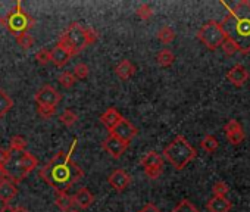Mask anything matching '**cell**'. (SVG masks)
I'll list each match as a JSON object with an SVG mask.
<instances>
[{
    "label": "cell",
    "mask_w": 250,
    "mask_h": 212,
    "mask_svg": "<svg viewBox=\"0 0 250 212\" xmlns=\"http://www.w3.org/2000/svg\"><path fill=\"white\" fill-rule=\"evenodd\" d=\"M17 206H12L11 203H5L2 208H0V212H15Z\"/></svg>",
    "instance_id": "ab89813d"
},
{
    "label": "cell",
    "mask_w": 250,
    "mask_h": 212,
    "mask_svg": "<svg viewBox=\"0 0 250 212\" xmlns=\"http://www.w3.org/2000/svg\"><path fill=\"white\" fill-rule=\"evenodd\" d=\"M102 148H103L112 158L119 159V158L124 155V152L127 150L128 145H127V143H124V142H121V140H118V139L113 137V136H109V137H106V139L103 140Z\"/></svg>",
    "instance_id": "8fae6325"
},
{
    "label": "cell",
    "mask_w": 250,
    "mask_h": 212,
    "mask_svg": "<svg viewBox=\"0 0 250 212\" xmlns=\"http://www.w3.org/2000/svg\"><path fill=\"white\" fill-rule=\"evenodd\" d=\"M77 145L78 140L74 139L68 152L59 150L40 171L42 180L56 191H66L84 177V171L72 161Z\"/></svg>",
    "instance_id": "6da1fadb"
},
{
    "label": "cell",
    "mask_w": 250,
    "mask_h": 212,
    "mask_svg": "<svg viewBox=\"0 0 250 212\" xmlns=\"http://www.w3.org/2000/svg\"><path fill=\"white\" fill-rule=\"evenodd\" d=\"M17 43L20 47H22L24 50H28L33 47L34 44V39L30 33H22V34H18L17 36Z\"/></svg>",
    "instance_id": "83f0119b"
},
{
    "label": "cell",
    "mask_w": 250,
    "mask_h": 212,
    "mask_svg": "<svg viewBox=\"0 0 250 212\" xmlns=\"http://www.w3.org/2000/svg\"><path fill=\"white\" fill-rule=\"evenodd\" d=\"M59 121H61L63 126H66V127H72V126L78 121V115H77L74 111L66 109V111H63V112L61 114Z\"/></svg>",
    "instance_id": "484cf974"
},
{
    "label": "cell",
    "mask_w": 250,
    "mask_h": 212,
    "mask_svg": "<svg viewBox=\"0 0 250 212\" xmlns=\"http://www.w3.org/2000/svg\"><path fill=\"white\" fill-rule=\"evenodd\" d=\"M72 202H74L80 209H87V208H90L91 203L94 202V197H93L91 191H90L87 187H83V189H80V190L74 194Z\"/></svg>",
    "instance_id": "e0dca14e"
},
{
    "label": "cell",
    "mask_w": 250,
    "mask_h": 212,
    "mask_svg": "<svg viewBox=\"0 0 250 212\" xmlns=\"http://www.w3.org/2000/svg\"><path fill=\"white\" fill-rule=\"evenodd\" d=\"M74 77H75V80H80V81H83V80H85L87 77H88V74H90V68H88V65L87 64H84V62H80V64H77L75 66H74Z\"/></svg>",
    "instance_id": "f1b7e54d"
},
{
    "label": "cell",
    "mask_w": 250,
    "mask_h": 212,
    "mask_svg": "<svg viewBox=\"0 0 250 212\" xmlns=\"http://www.w3.org/2000/svg\"><path fill=\"white\" fill-rule=\"evenodd\" d=\"M197 39L209 49L216 50L221 47L222 42L225 40V33L221 27V22L216 21H208L202 25V28L197 31Z\"/></svg>",
    "instance_id": "52a82bcc"
},
{
    "label": "cell",
    "mask_w": 250,
    "mask_h": 212,
    "mask_svg": "<svg viewBox=\"0 0 250 212\" xmlns=\"http://www.w3.org/2000/svg\"><path fill=\"white\" fill-rule=\"evenodd\" d=\"M50 56H52V62L56 65V66H63L68 64V61L71 59V52L68 49H65L63 46L61 44H56L52 50H50Z\"/></svg>",
    "instance_id": "2e32d148"
},
{
    "label": "cell",
    "mask_w": 250,
    "mask_h": 212,
    "mask_svg": "<svg viewBox=\"0 0 250 212\" xmlns=\"http://www.w3.org/2000/svg\"><path fill=\"white\" fill-rule=\"evenodd\" d=\"M6 178H8V174H6L5 168H2V167H0V183H2V181H5Z\"/></svg>",
    "instance_id": "60d3db41"
},
{
    "label": "cell",
    "mask_w": 250,
    "mask_h": 212,
    "mask_svg": "<svg viewBox=\"0 0 250 212\" xmlns=\"http://www.w3.org/2000/svg\"><path fill=\"white\" fill-rule=\"evenodd\" d=\"M28 142L22 137V136H14L11 139V152H24L27 148Z\"/></svg>",
    "instance_id": "f546056e"
},
{
    "label": "cell",
    "mask_w": 250,
    "mask_h": 212,
    "mask_svg": "<svg viewBox=\"0 0 250 212\" xmlns=\"http://www.w3.org/2000/svg\"><path fill=\"white\" fill-rule=\"evenodd\" d=\"M137 133H139L137 127L133 126L128 120H125V118H122V120L110 130V136L116 137L118 140H121V142H124V143H127V145H130V142L137 136Z\"/></svg>",
    "instance_id": "ba28073f"
},
{
    "label": "cell",
    "mask_w": 250,
    "mask_h": 212,
    "mask_svg": "<svg viewBox=\"0 0 250 212\" xmlns=\"http://www.w3.org/2000/svg\"><path fill=\"white\" fill-rule=\"evenodd\" d=\"M97 40V33L91 28H84L80 22H72L66 27V30L59 36L58 44L63 46L71 52V55H77L84 50L87 46Z\"/></svg>",
    "instance_id": "3957f363"
},
{
    "label": "cell",
    "mask_w": 250,
    "mask_h": 212,
    "mask_svg": "<svg viewBox=\"0 0 250 212\" xmlns=\"http://www.w3.org/2000/svg\"><path fill=\"white\" fill-rule=\"evenodd\" d=\"M11 156H12L11 149H0V167L5 168V167H6V164L9 162Z\"/></svg>",
    "instance_id": "8d00e7d4"
},
{
    "label": "cell",
    "mask_w": 250,
    "mask_h": 212,
    "mask_svg": "<svg viewBox=\"0 0 250 212\" xmlns=\"http://www.w3.org/2000/svg\"><path fill=\"white\" fill-rule=\"evenodd\" d=\"M0 25H3V18L2 17H0Z\"/></svg>",
    "instance_id": "ee69618b"
},
{
    "label": "cell",
    "mask_w": 250,
    "mask_h": 212,
    "mask_svg": "<svg viewBox=\"0 0 250 212\" xmlns=\"http://www.w3.org/2000/svg\"><path fill=\"white\" fill-rule=\"evenodd\" d=\"M15 212H28V209L25 206H17L15 208Z\"/></svg>",
    "instance_id": "b9f144b4"
},
{
    "label": "cell",
    "mask_w": 250,
    "mask_h": 212,
    "mask_svg": "<svg viewBox=\"0 0 250 212\" xmlns=\"http://www.w3.org/2000/svg\"><path fill=\"white\" fill-rule=\"evenodd\" d=\"M124 117L115 109V108H109L107 111H104L102 115H100V121H102V124L110 131L121 120H122Z\"/></svg>",
    "instance_id": "ffe728a7"
},
{
    "label": "cell",
    "mask_w": 250,
    "mask_h": 212,
    "mask_svg": "<svg viewBox=\"0 0 250 212\" xmlns=\"http://www.w3.org/2000/svg\"><path fill=\"white\" fill-rule=\"evenodd\" d=\"M3 25H6L12 34L18 36L28 33V30L34 27V20L22 9V3L18 0L15 8L3 18Z\"/></svg>",
    "instance_id": "8992f818"
},
{
    "label": "cell",
    "mask_w": 250,
    "mask_h": 212,
    "mask_svg": "<svg viewBox=\"0 0 250 212\" xmlns=\"http://www.w3.org/2000/svg\"><path fill=\"white\" fill-rule=\"evenodd\" d=\"M200 148H202L205 152H208V153H213V152H216V150H218V148H219V142H218V139H216L215 136L208 134V136H205V137H203V140L200 142Z\"/></svg>",
    "instance_id": "d4e9b609"
},
{
    "label": "cell",
    "mask_w": 250,
    "mask_h": 212,
    "mask_svg": "<svg viewBox=\"0 0 250 212\" xmlns=\"http://www.w3.org/2000/svg\"><path fill=\"white\" fill-rule=\"evenodd\" d=\"M143 171H145V174H146L149 178H152V180L159 178L161 174H162V168H152V170H143Z\"/></svg>",
    "instance_id": "74e56055"
},
{
    "label": "cell",
    "mask_w": 250,
    "mask_h": 212,
    "mask_svg": "<svg viewBox=\"0 0 250 212\" xmlns=\"http://www.w3.org/2000/svg\"><path fill=\"white\" fill-rule=\"evenodd\" d=\"M115 74H116L121 80L127 81V80H130V78L134 77V74H136V66H134V64H131L128 59H124V61H121V62L115 66Z\"/></svg>",
    "instance_id": "ac0fdd59"
},
{
    "label": "cell",
    "mask_w": 250,
    "mask_h": 212,
    "mask_svg": "<svg viewBox=\"0 0 250 212\" xmlns=\"http://www.w3.org/2000/svg\"><path fill=\"white\" fill-rule=\"evenodd\" d=\"M224 131H225V136H227V140L234 145V146H238L244 142L246 139V134L243 131V127L241 124L237 121V120H231L225 124L224 127Z\"/></svg>",
    "instance_id": "30bf717a"
},
{
    "label": "cell",
    "mask_w": 250,
    "mask_h": 212,
    "mask_svg": "<svg viewBox=\"0 0 250 212\" xmlns=\"http://www.w3.org/2000/svg\"><path fill=\"white\" fill-rule=\"evenodd\" d=\"M68 212H80V211H78V209H74V208H71V209H69Z\"/></svg>",
    "instance_id": "7bdbcfd3"
},
{
    "label": "cell",
    "mask_w": 250,
    "mask_h": 212,
    "mask_svg": "<svg viewBox=\"0 0 250 212\" xmlns=\"http://www.w3.org/2000/svg\"><path fill=\"white\" fill-rule=\"evenodd\" d=\"M55 205H56V206H58L61 211H63V212H68V211L72 208L74 202H72V197L66 194V191H56Z\"/></svg>",
    "instance_id": "44dd1931"
},
{
    "label": "cell",
    "mask_w": 250,
    "mask_h": 212,
    "mask_svg": "<svg viewBox=\"0 0 250 212\" xmlns=\"http://www.w3.org/2000/svg\"><path fill=\"white\" fill-rule=\"evenodd\" d=\"M164 158L175 168V170H184L196 156V149L187 142L184 136H177L165 149H164Z\"/></svg>",
    "instance_id": "277c9868"
},
{
    "label": "cell",
    "mask_w": 250,
    "mask_h": 212,
    "mask_svg": "<svg viewBox=\"0 0 250 212\" xmlns=\"http://www.w3.org/2000/svg\"><path fill=\"white\" fill-rule=\"evenodd\" d=\"M37 164H39V161L33 153L25 152V150L17 152V153H12L9 162L5 167V171L8 174V178L17 184L24 177H27L37 167Z\"/></svg>",
    "instance_id": "5b68a950"
},
{
    "label": "cell",
    "mask_w": 250,
    "mask_h": 212,
    "mask_svg": "<svg viewBox=\"0 0 250 212\" xmlns=\"http://www.w3.org/2000/svg\"><path fill=\"white\" fill-rule=\"evenodd\" d=\"M109 184L116 190V191H124L131 183V177L125 170H115L109 175Z\"/></svg>",
    "instance_id": "7c38bea8"
},
{
    "label": "cell",
    "mask_w": 250,
    "mask_h": 212,
    "mask_svg": "<svg viewBox=\"0 0 250 212\" xmlns=\"http://www.w3.org/2000/svg\"><path fill=\"white\" fill-rule=\"evenodd\" d=\"M17 194H18V189L12 180L6 178L5 181L0 183V200L3 203H9Z\"/></svg>",
    "instance_id": "9a60e30c"
},
{
    "label": "cell",
    "mask_w": 250,
    "mask_h": 212,
    "mask_svg": "<svg viewBox=\"0 0 250 212\" xmlns=\"http://www.w3.org/2000/svg\"><path fill=\"white\" fill-rule=\"evenodd\" d=\"M12 106H14V100L11 99V96L6 91L0 90V118H3L11 111Z\"/></svg>",
    "instance_id": "603a6c76"
},
{
    "label": "cell",
    "mask_w": 250,
    "mask_h": 212,
    "mask_svg": "<svg viewBox=\"0 0 250 212\" xmlns=\"http://www.w3.org/2000/svg\"><path fill=\"white\" fill-rule=\"evenodd\" d=\"M37 112L43 120H49L56 114V106H44V105H39L37 106Z\"/></svg>",
    "instance_id": "1f68e13d"
},
{
    "label": "cell",
    "mask_w": 250,
    "mask_h": 212,
    "mask_svg": "<svg viewBox=\"0 0 250 212\" xmlns=\"http://www.w3.org/2000/svg\"><path fill=\"white\" fill-rule=\"evenodd\" d=\"M221 27L243 55L250 53V2L241 0L235 3L222 20Z\"/></svg>",
    "instance_id": "7a4b0ae2"
},
{
    "label": "cell",
    "mask_w": 250,
    "mask_h": 212,
    "mask_svg": "<svg viewBox=\"0 0 250 212\" xmlns=\"http://www.w3.org/2000/svg\"><path fill=\"white\" fill-rule=\"evenodd\" d=\"M59 83L65 87V88H71L75 83H77V80H75V77H74V74L72 72H69V71H65V72H62L61 75H59Z\"/></svg>",
    "instance_id": "4dcf8cb0"
},
{
    "label": "cell",
    "mask_w": 250,
    "mask_h": 212,
    "mask_svg": "<svg viewBox=\"0 0 250 212\" xmlns=\"http://www.w3.org/2000/svg\"><path fill=\"white\" fill-rule=\"evenodd\" d=\"M221 47L224 49V52H225V55H228V56H231V55H234V53H237L238 52V47H237V44L229 39V37H227L225 36V40L222 42V44H221Z\"/></svg>",
    "instance_id": "d6a6232c"
},
{
    "label": "cell",
    "mask_w": 250,
    "mask_h": 212,
    "mask_svg": "<svg viewBox=\"0 0 250 212\" xmlns=\"http://www.w3.org/2000/svg\"><path fill=\"white\" fill-rule=\"evenodd\" d=\"M140 212H161V209L155 203H147V205H145V208Z\"/></svg>",
    "instance_id": "f35d334b"
},
{
    "label": "cell",
    "mask_w": 250,
    "mask_h": 212,
    "mask_svg": "<svg viewBox=\"0 0 250 212\" xmlns=\"http://www.w3.org/2000/svg\"><path fill=\"white\" fill-rule=\"evenodd\" d=\"M175 30L172 28V27H169V25H164L159 31H158V39H159V42L161 43H164V44H169V43H172L174 40H175Z\"/></svg>",
    "instance_id": "cb8c5ba5"
},
{
    "label": "cell",
    "mask_w": 250,
    "mask_h": 212,
    "mask_svg": "<svg viewBox=\"0 0 250 212\" xmlns=\"http://www.w3.org/2000/svg\"><path fill=\"white\" fill-rule=\"evenodd\" d=\"M34 100L37 105H44V106H58L59 102L62 100L61 93L52 87V85H43L34 96Z\"/></svg>",
    "instance_id": "9c48e42d"
},
{
    "label": "cell",
    "mask_w": 250,
    "mask_h": 212,
    "mask_svg": "<svg viewBox=\"0 0 250 212\" xmlns=\"http://www.w3.org/2000/svg\"><path fill=\"white\" fill-rule=\"evenodd\" d=\"M156 61L162 68H168L174 64L175 61V55L169 50V49H162L159 50V53L156 55Z\"/></svg>",
    "instance_id": "7402d4cb"
},
{
    "label": "cell",
    "mask_w": 250,
    "mask_h": 212,
    "mask_svg": "<svg viewBox=\"0 0 250 212\" xmlns=\"http://www.w3.org/2000/svg\"><path fill=\"white\" fill-rule=\"evenodd\" d=\"M228 184L225 181H216L212 187V193L213 196H221V197H225L227 193H228Z\"/></svg>",
    "instance_id": "836d02e7"
},
{
    "label": "cell",
    "mask_w": 250,
    "mask_h": 212,
    "mask_svg": "<svg viewBox=\"0 0 250 212\" xmlns=\"http://www.w3.org/2000/svg\"><path fill=\"white\" fill-rule=\"evenodd\" d=\"M206 208H208L209 212H229L231 208H232V203L227 197L213 196L212 199L208 200Z\"/></svg>",
    "instance_id": "5bb4252c"
},
{
    "label": "cell",
    "mask_w": 250,
    "mask_h": 212,
    "mask_svg": "<svg viewBox=\"0 0 250 212\" xmlns=\"http://www.w3.org/2000/svg\"><path fill=\"white\" fill-rule=\"evenodd\" d=\"M36 59L39 64L42 65H47L49 62H52V56H50V50L49 49H40L37 53H36Z\"/></svg>",
    "instance_id": "e575fe53"
},
{
    "label": "cell",
    "mask_w": 250,
    "mask_h": 212,
    "mask_svg": "<svg viewBox=\"0 0 250 212\" xmlns=\"http://www.w3.org/2000/svg\"><path fill=\"white\" fill-rule=\"evenodd\" d=\"M137 17L143 21H147L153 17V9L149 6V5H142L139 9H137Z\"/></svg>",
    "instance_id": "d590c367"
},
{
    "label": "cell",
    "mask_w": 250,
    "mask_h": 212,
    "mask_svg": "<svg viewBox=\"0 0 250 212\" xmlns=\"http://www.w3.org/2000/svg\"><path fill=\"white\" fill-rule=\"evenodd\" d=\"M171 212H200V211L188 199H183L175 205V208Z\"/></svg>",
    "instance_id": "4316f807"
},
{
    "label": "cell",
    "mask_w": 250,
    "mask_h": 212,
    "mask_svg": "<svg viewBox=\"0 0 250 212\" xmlns=\"http://www.w3.org/2000/svg\"><path fill=\"white\" fill-rule=\"evenodd\" d=\"M227 80L235 85V87H241L247 83L249 80V71L246 69V66H243L241 64L234 65L228 72H227Z\"/></svg>",
    "instance_id": "4fadbf2b"
},
{
    "label": "cell",
    "mask_w": 250,
    "mask_h": 212,
    "mask_svg": "<svg viewBox=\"0 0 250 212\" xmlns=\"http://www.w3.org/2000/svg\"><path fill=\"white\" fill-rule=\"evenodd\" d=\"M140 165L143 167V170H152V168H162L164 167V159L159 153H156L155 150H149L142 159H140Z\"/></svg>",
    "instance_id": "d6986e66"
}]
</instances>
